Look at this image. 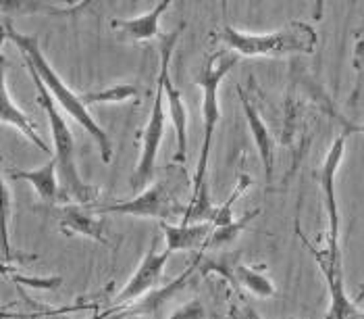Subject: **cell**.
<instances>
[{
    "instance_id": "4fadbf2b",
    "label": "cell",
    "mask_w": 364,
    "mask_h": 319,
    "mask_svg": "<svg viewBox=\"0 0 364 319\" xmlns=\"http://www.w3.org/2000/svg\"><path fill=\"white\" fill-rule=\"evenodd\" d=\"M98 213L92 211L90 206H63L60 213H58V228L65 236H84L90 238L94 242H100V244H107L105 240V224L100 217H96Z\"/></svg>"
},
{
    "instance_id": "2e32d148",
    "label": "cell",
    "mask_w": 364,
    "mask_h": 319,
    "mask_svg": "<svg viewBox=\"0 0 364 319\" xmlns=\"http://www.w3.org/2000/svg\"><path fill=\"white\" fill-rule=\"evenodd\" d=\"M159 226L171 253L194 251L198 246H204L208 234L213 232V221H202V224L181 221V226H173L171 221H159Z\"/></svg>"
},
{
    "instance_id": "9a60e30c",
    "label": "cell",
    "mask_w": 364,
    "mask_h": 319,
    "mask_svg": "<svg viewBox=\"0 0 364 319\" xmlns=\"http://www.w3.org/2000/svg\"><path fill=\"white\" fill-rule=\"evenodd\" d=\"M171 6V0H161L154 9H150L148 13H144L140 17L134 19H112L111 28L121 33V38L132 40V42H148L154 38H161V28L159 21L163 17V13Z\"/></svg>"
},
{
    "instance_id": "7a4b0ae2",
    "label": "cell",
    "mask_w": 364,
    "mask_h": 319,
    "mask_svg": "<svg viewBox=\"0 0 364 319\" xmlns=\"http://www.w3.org/2000/svg\"><path fill=\"white\" fill-rule=\"evenodd\" d=\"M2 29H4V31H2V33H4L2 40H4V42L11 40V42L21 51V55L26 58V65H31V67L38 71V75L42 78V82L46 84V88L50 90V94L55 96L56 105H58L67 115L71 117V119H75V121L84 127L85 132L96 140L102 161H105V163H111L112 152H114L111 136L98 125V121H96V119L92 117V113L87 111V105L84 103L82 94H75L71 88L67 86V84L56 75L53 65L48 63V58L44 57V53H42V48H40L38 36L21 33L19 29L13 26V19H11V17H2Z\"/></svg>"
},
{
    "instance_id": "52a82bcc",
    "label": "cell",
    "mask_w": 364,
    "mask_h": 319,
    "mask_svg": "<svg viewBox=\"0 0 364 319\" xmlns=\"http://www.w3.org/2000/svg\"><path fill=\"white\" fill-rule=\"evenodd\" d=\"M165 136V88L163 82L156 80V94L152 103V111L148 117V123L141 134V152L136 165V172L129 177V186L134 192H141L144 188L150 186L154 177V167H156V157L159 148Z\"/></svg>"
},
{
    "instance_id": "d4e9b609",
    "label": "cell",
    "mask_w": 364,
    "mask_h": 319,
    "mask_svg": "<svg viewBox=\"0 0 364 319\" xmlns=\"http://www.w3.org/2000/svg\"><path fill=\"white\" fill-rule=\"evenodd\" d=\"M2 261H11V249H9V221H11V194L9 188L2 186Z\"/></svg>"
},
{
    "instance_id": "f1b7e54d",
    "label": "cell",
    "mask_w": 364,
    "mask_h": 319,
    "mask_svg": "<svg viewBox=\"0 0 364 319\" xmlns=\"http://www.w3.org/2000/svg\"><path fill=\"white\" fill-rule=\"evenodd\" d=\"M92 2H94V0H84L82 4H75L73 9H69V11H67V15H71V13H75V11H82V9H85V6H90Z\"/></svg>"
},
{
    "instance_id": "4316f807",
    "label": "cell",
    "mask_w": 364,
    "mask_h": 319,
    "mask_svg": "<svg viewBox=\"0 0 364 319\" xmlns=\"http://www.w3.org/2000/svg\"><path fill=\"white\" fill-rule=\"evenodd\" d=\"M339 119V123H341V127L343 130H348V134L352 136V134H363L364 136V125H354V123H348L343 117H337Z\"/></svg>"
},
{
    "instance_id": "5b68a950",
    "label": "cell",
    "mask_w": 364,
    "mask_h": 319,
    "mask_svg": "<svg viewBox=\"0 0 364 319\" xmlns=\"http://www.w3.org/2000/svg\"><path fill=\"white\" fill-rule=\"evenodd\" d=\"M181 182H186V172L168 167V175L152 184L150 188H144L132 201H119L109 204H87L98 215L102 213H117V215H132V217H146V219H159V221H175L183 219L186 211L177 199V190L181 188Z\"/></svg>"
},
{
    "instance_id": "e0dca14e",
    "label": "cell",
    "mask_w": 364,
    "mask_h": 319,
    "mask_svg": "<svg viewBox=\"0 0 364 319\" xmlns=\"http://www.w3.org/2000/svg\"><path fill=\"white\" fill-rule=\"evenodd\" d=\"M13 179H23L31 184V188L38 192V197L48 204H55L58 199V167L56 159H48L42 167L38 169H21V172H11Z\"/></svg>"
},
{
    "instance_id": "cb8c5ba5",
    "label": "cell",
    "mask_w": 364,
    "mask_h": 319,
    "mask_svg": "<svg viewBox=\"0 0 364 319\" xmlns=\"http://www.w3.org/2000/svg\"><path fill=\"white\" fill-rule=\"evenodd\" d=\"M13 282L21 284V286H29V288H40V291H56L63 284V278L55 276V278H29V276H19L13 273Z\"/></svg>"
},
{
    "instance_id": "30bf717a",
    "label": "cell",
    "mask_w": 364,
    "mask_h": 319,
    "mask_svg": "<svg viewBox=\"0 0 364 319\" xmlns=\"http://www.w3.org/2000/svg\"><path fill=\"white\" fill-rule=\"evenodd\" d=\"M171 255H173V253H171L168 249H165L163 253H159V251H156V242H152L150 251L144 255V259H141V263L138 265L136 273L129 278V282L123 286V291L112 298L114 307L129 305V303L141 298L144 294L154 291L156 284H159V280L163 278V271H165V267H167Z\"/></svg>"
},
{
    "instance_id": "8992f818",
    "label": "cell",
    "mask_w": 364,
    "mask_h": 319,
    "mask_svg": "<svg viewBox=\"0 0 364 319\" xmlns=\"http://www.w3.org/2000/svg\"><path fill=\"white\" fill-rule=\"evenodd\" d=\"M183 29H186V23H181L173 31L161 36V69H159V78H156L163 82V88H165L168 119H171V123L175 127V136H177V161H181V163H186V159H188V109H186L181 92L173 84L168 67H171V57H173L175 44H177Z\"/></svg>"
},
{
    "instance_id": "ac0fdd59",
    "label": "cell",
    "mask_w": 364,
    "mask_h": 319,
    "mask_svg": "<svg viewBox=\"0 0 364 319\" xmlns=\"http://www.w3.org/2000/svg\"><path fill=\"white\" fill-rule=\"evenodd\" d=\"M194 267L196 265H190L188 267V271L181 276V278H177L175 282H171L167 284L165 288H154V291L148 292V296L138 303V307H129L127 311H123L125 315H159V307H163L165 303H167L168 298H173L175 294L179 291H183V286H186V282H188V278L192 276V271H194Z\"/></svg>"
},
{
    "instance_id": "ba28073f",
    "label": "cell",
    "mask_w": 364,
    "mask_h": 319,
    "mask_svg": "<svg viewBox=\"0 0 364 319\" xmlns=\"http://www.w3.org/2000/svg\"><path fill=\"white\" fill-rule=\"evenodd\" d=\"M348 130H341L339 136L333 140L331 148L327 150V157L316 174V179L321 184V192H323V203L327 211V219H329V244L327 251L331 253V257L341 261V251H339V206H337V172L339 165L343 161V152H346V140H348Z\"/></svg>"
},
{
    "instance_id": "7c38bea8",
    "label": "cell",
    "mask_w": 364,
    "mask_h": 319,
    "mask_svg": "<svg viewBox=\"0 0 364 319\" xmlns=\"http://www.w3.org/2000/svg\"><path fill=\"white\" fill-rule=\"evenodd\" d=\"M237 96H240V103H242V111H244V117H246V123L250 125L254 145H256V150H258L262 167H264V174H267V182H271L273 179V167H275V152H273L271 132H269L264 119L260 115V111L254 107V103L246 96L242 86H237Z\"/></svg>"
},
{
    "instance_id": "603a6c76",
    "label": "cell",
    "mask_w": 364,
    "mask_h": 319,
    "mask_svg": "<svg viewBox=\"0 0 364 319\" xmlns=\"http://www.w3.org/2000/svg\"><path fill=\"white\" fill-rule=\"evenodd\" d=\"M352 67L356 71V84L350 94V105H358L364 100V42L363 38H358L356 46H354V57H352Z\"/></svg>"
},
{
    "instance_id": "6da1fadb",
    "label": "cell",
    "mask_w": 364,
    "mask_h": 319,
    "mask_svg": "<svg viewBox=\"0 0 364 319\" xmlns=\"http://www.w3.org/2000/svg\"><path fill=\"white\" fill-rule=\"evenodd\" d=\"M240 61V55L223 48L213 53L206 58L204 67L196 75V84L202 88V123H204V134H202V146L198 155L196 175H194V186H192V197L190 204L186 209V215L181 221L190 224L194 219H208L213 221L215 209L208 201V188H206V172H208V157H210V146H213V136L221 117V107H219V88L221 82L231 71V67Z\"/></svg>"
},
{
    "instance_id": "277c9868",
    "label": "cell",
    "mask_w": 364,
    "mask_h": 319,
    "mask_svg": "<svg viewBox=\"0 0 364 319\" xmlns=\"http://www.w3.org/2000/svg\"><path fill=\"white\" fill-rule=\"evenodd\" d=\"M29 75L33 80V84L38 86V100L44 109V113L48 115L50 121V132H53V140H55V159L56 167H58V177L60 184L65 188V192L69 197H73L75 201H80L82 204H92L96 190L92 186H87L82 175L77 172V163H75V138L71 134V127L67 123V119L63 117V113L56 109L55 96H50L46 84L42 82V78L38 75V71L28 65Z\"/></svg>"
},
{
    "instance_id": "83f0119b",
    "label": "cell",
    "mask_w": 364,
    "mask_h": 319,
    "mask_svg": "<svg viewBox=\"0 0 364 319\" xmlns=\"http://www.w3.org/2000/svg\"><path fill=\"white\" fill-rule=\"evenodd\" d=\"M323 13H325V0H314L312 19H314V21H321V19H323Z\"/></svg>"
},
{
    "instance_id": "ffe728a7",
    "label": "cell",
    "mask_w": 364,
    "mask_h": 319,
    "mask_svg": "<svg viewBox=\"0 0 364 319\" xmlns=\"http://www.w3.org/2000/svg\"><path fill=\"white\" fill-rule=\"evenodd\" d=\"M258 215H260V209H254L250 213L242 215L240 219H233L231 224L213 226V232L208 234V238H206L202 249H219V246H225V244H231L240 234L248 228V224L252 221L254 217H258Z\"/></svg>"
},
{
    "instance_id": "9c48e42d",
    "label": "cell",
    "mask_w": 364,
    "mask_h": 319,
    "mask_svg": "<svg viewBox=\"0 0 364 319\" xmlns=\"http://www.w3.org/2000/svg\"><path fill=\"white\" fill-rule=\"evenodd\" d=\"M296 232L302 236L300 228H296ZM304 244L309 246V251L312 253V257L316 259L321 271H323V278L327 282V288H329V309H327V318H363V309L358 307V303H354L348 294H346V286H343V269H341V261H337L331 257V253L325 249V251H318L310 244L306 240V236H302Z\"/></svg>"
},
{
    "instance_id": "5bb4252c",
    "label": "cell",
    "mask_w": 364,
    "mask_h": 319,
    "mask_svg": "<svg viewBox=\"0 0 364 319\" xmlns=\"http://www.w3.org/2000/svg\"><path fill=\"white\" fill-rule=\"evenodd\" d=\"M0 121H2V125H13L15 130H19L28 138L31 145L38 146L44 152H48V145L42 140V136H38L36 125L31 123V119L17 107V103L9 94L6 63H4V58H2V67H0Z\"/></svg>"
},
{
    "instance_id": "f546056e",
    "label": "cell",
    "mask_w": 364,
    "mask_h": 319,
    "mask_svg": "<svg viewBox=\"0 0 364 319\" xmlns=\"http://www.w3.org/2000/svg\"><path fill=\"white\" fill-rule=\"evenodd\" d=\"M363 318H364V309H363Z\"/></svg>"
},
{
    "instance_id": "3957f363",
    "label": "cell",
    "mask_w": 364,
    "mask_h": 319,
    "mask_svg": "<svg viewBox=\"0 0 364 319\" xmlns=\"http://www.w3.org/2000/svg\"><path fill=\"white\" fill-rule=\"evenodd\" d=\"M219 40L240 57H287V55H312L318 36L310 23L291 21L285 28L267 31V33H248L225 26L219 31Z\"/></svg>"
},
{
    "instance_id": "44dd1931",
    "label": "cell",
    "mask_w": 364,
    "mask_h": 319,
    "mask_svg": "<svg viewBox=\"0 0 364 319\" xmlns=\"http://www.w3.org/2000/svg\"><path fill=\"white\" fill-rule=\"evenodd\" d=\"M140 94L138 86L134 84H117V86H109L98 92H85L82 94L84 103L90 105H123L132 98H136Z\"/></svg>"
},
{
    "instance_id": "7402d4cb",
    "label": "cell",
    "mask_w": 364,
    "mask_h": 319,
    "mask_svg": "<svg viewBox=\"0 0 364 319\" xmlns=\"http://www.w3.org/2000/svg\"><path fill=\"white\" fill-rule=\"evenodd\" d=\"M252 184V177L246 174H240V177H237V184H235V190L231 192V197L225 201L219 209H215V217H213V226H225V224H231L233 221V204H235V201L248 190V186Z\"/></svg>"
},
{
    "instance_id": "d6986e66",
    "label": "cell",
    "mask_w": 364,
    "mask_h": 319,
    "mask_svg": "<svg viewBox=\"0 0 364 319\" xmlns=\"http://www.w3.org/2000/svg\"><path fill=\"white\" fill-rule=\"evenodd\" d=\"M77 0H0L2 17L19 15H67V9H56V4H75Z\"/></svg>"
},
{
    "instance_id": "484cf974",
    "label": "cell",
    "mask_w": 364,
    "mask_h": 319,
    "mask_svg": "<svg viewBox=\"0 0 364 319\" xmlns=\"http://www.w3.org/2000/svg\"><path fill=\"white\" fill-rule=\"evenodd\" d=\"M206 311H204V307H202V303L200 300H190L186 307H179V309H175V311H171L168 315L171 318H202Z\"/></svg>"
},
{
    "instance_id": "8fae6325",
    "label": "cell",
    "mask_w": 364,
    "mask_h": 319,
    "mask_svg": "<svg viewBox=\"0 0 364 319\" xmlns=\"http://www.w3.org/2000/svg\"><path fill=\"white\" fill-rule=\"evenodd\" d=\"M202 271L204 273H219L225 280H229L231 284H235L237 288L252 292L260 298L275 296L273 282L264 273L256 271L254 267H248V265L235 261H206L202 265Z\"/></svg>"
}]
</instances>
